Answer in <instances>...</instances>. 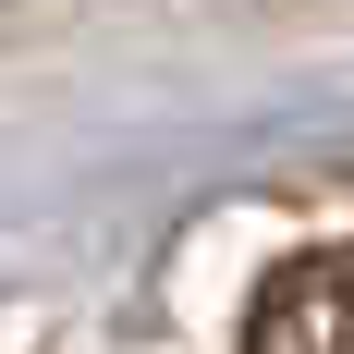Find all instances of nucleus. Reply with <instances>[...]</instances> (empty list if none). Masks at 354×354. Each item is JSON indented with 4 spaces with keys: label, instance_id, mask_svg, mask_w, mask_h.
<instances>
[{
    "label": "nucleus",
    "instance_id": "f257e3e1",
    "mask_svg": "<svg viewBox=\"0 0 354 354\" xmlns=\"http://www.w3.org/2000/svg\"><path fill=\"white\" fill-rule=\"evenodd\" d=\"M245 354H354V245L281 257L245 306Z\"/></svg>",
    "mask_w": 354,
    "mask_h": 354
}]
</instances>
